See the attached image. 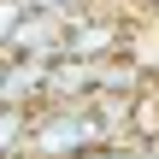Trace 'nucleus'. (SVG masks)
I'll use <instances>...</instances> for the list:
<instances>
[{"instance_id": "nucleus-1", "label": "nucleus", "mask_w": 159, "mask_h": 159, "mask_svg": "<svg viewBox=\"0 0 159 159\" xmlns=\"http://www.w3.org/2000/svg\"><path fill=\"white\" fill-rule=\"evenodd\" d=\"M100 142H112V124L94 100H41V106H30L24 159H77Z\"/></svg>"}, {"instance_id": "nucleus-2", "label": "nucleus", "mask_w": 159, "mask_h": 159, "mask_svg": "<svg viewBox=\"0 0 159 159\" xmlns=\"http://www.w3.org/2000/svg\"><path fill=\"white\" fill-rule=\"evenodd\" d=\"M6 59H59L65 53V18L59 12H47V6H30L18 24H12V35H6V47H0Z\"/></svg>"}, {"instance_id": "nucleus-3", "label": "nucleus", "mask_w": 159, "mask_h": 159, "mask_svg": "<svg viewBox=\"0 0 159 159\" xmlns=\"http://www.w3.org/2000/svg\"><path fill=\"white\" fill-rule=\"evenodd\" d=\"M124 35H130V30H124L118 18L94 12V6H89V12H77V18H65V53H71V59H89V65H94V59L124 53Z\"/></svg>"}, {"instance_id": "nucleus-4", "label": "nucleus", "mask_w": 159, "mask_h": 159, "mask_svg": "<svg viewBox=\"0 0 159 159\" xmlns=\"http://www.w3.org/2000/svg\"><path fill=\"white\" fill-rule=\"evenodd\" d=\"M41 77H47L41 59H6V100L12 106H41Z\"/></svg>"}, {"instance_id": "nucleus-5", "label": "nucleus", "mask_w": 159, "mask_h": 159, "mask_svg": "<svg viewBox=\"0 0 159 159\" xmlns=\"http://www.w3.org/2000/svg\"><path fill=\"white\" fill-rule=\"evenodd\" d=\"M24 130H30V106L0 100V159H18L24 153Z\"/></svg>"}, {"instance_id": "nucleus-6", "label": "nucleus", "mask_w": 159, "mask_h": 159, "mask_svg": "<svg viewBox=\"0 0 159 159\" xmlns=\"http://www.w3.org/2000/svg\"><path fill=\"white\" fill-rule=\"evenodd\" d=\"M77 159H159L153 142H100V148H89V153H77Z\"/></svg>"}, {"instance_id": "nucleus-7", "label": "nucleus", "mask_w": 159, "mask_h": 159, "mask_svg": "<svg viewBox=\"0 0 159 159\" xmlns=\"http://www.w3.org/2000/svg\"><path fill=\"white\" fill-rule=\"evenodd\" d=\"M18 18H24V6H18V0H0V47H6V35H12Z\"/></svg>"}, {"instance_id": "nucleus-8", "label": "nucleus", "mask_w": 159, "mask_h": 159, "mask_svg": "<svg viewBox=\"0 0 159 159\" xmlns=\"http://www.w3.org/2000/svg\"><path fill=\"white\" fill-rule=\"evenodd\" d=\"M0 100H6V53H0Z\"/></svg>"}, {"instance_id": "nucleus-9", "label": "nucleus", "mask_w": 159, "mask_h": 159, "mask_svg": "<svg viewBox=\"0 0 159 159\" xmlns=\"http://www.w3.org/2000/svg\"><path fill=\"white\" fill-rule=\"evenodd\" d=\"M142 6H148V12H153V18H159V0H142Z\"/></svg>"}]
</instances>
